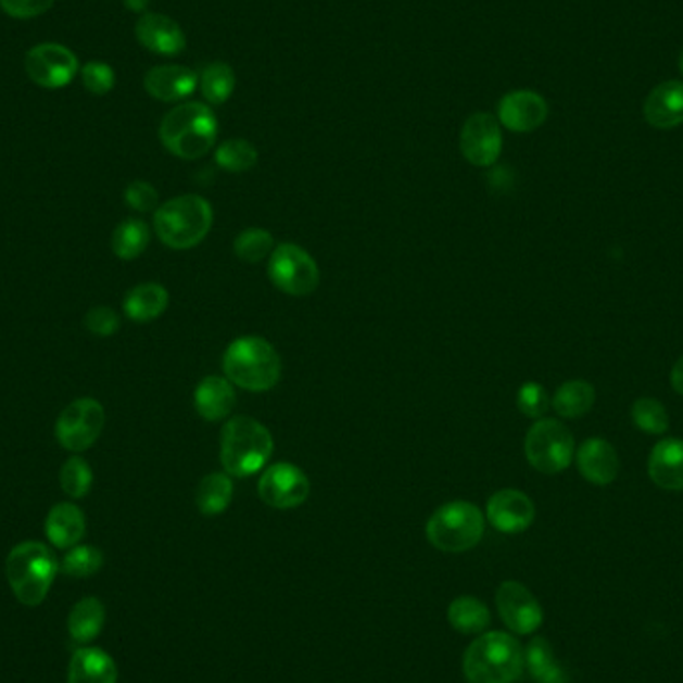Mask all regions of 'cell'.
Masks as SVG:
<instances>
[{"instance_id": "obj_29", "label": "cell", "mask_w": 683, "mask_h": 683, "mask_svg": "<svg viewBox=\"0 0 683 683\" xmlns=\"http://www.w3.org/2000/svg\"><path fill=\"white\" fill-rule=\"evenodd\" d=\"M596 404V388L585 380H570L552 397V408L561 418H582Z\"/></svg>"}, {"instance_id": "obj_40", "label": "cell", "mask_w": 683, "mask_h": 683, "mask_svg": "<svg viewBox=\"0 0 683 683\" xmlns=\"http://www.w3.org/2000/svg\"><path fill=\"white\" fill-rule=\"evenodd\" d=\"M85 326L90 334L106 338L116 334L121 330V316L109 306L90 308L85 316Z\"/></svg>"}, {"instance_id": "obj_23", "label": "cell", "mask_w": 683, "mask_h": 683, "mask_svg": "<svg viewBox=\"0 0 683 683\" xmlns=\"http://www.w3.org/2000/svg\"><path fill=\"white\" fill-rule=\"evenodd\" d=\"M237 404V392L228 378L206 376L194 390V408L208 422L224 420Z\"/></svg>"}, {"instance_id": "obj_39", "label": "cell", "mask_w": 683, "mask_h": 683, "mask_svg": "<svg viewBox=\"0 0 683 683\" xmlns=\"http://www.w3.org/2000/svg\"><path fill=\"white\" fill-rule=\"evenodd\" d=\"M516 404H518V408H520L523 416L540 420L546 414L547 408H549V397H547L546 388L537 384V382H526L518 390Z\"/></svg>"}, {"instance_id": "obj_8", "label": "cell", "mask_w": 683, "mask_h": 683, "mask_svg": "<svg viewBox=\"0 0 683 683\" xmlns=\"http://www.w3.org/2000/svg\"><path fill=\"white\" fill-rule=\"evenodd\" d=\"M573 435L564 423L552 418H540L526 434V458L542 473H559L570 468L573 460Z\"/></svg>"}, {"instance_id": "obj_45", "label": "cell", "mask_w": 683, "mask_h": 683, "mask_svg": "<svg viewBox=\"0 0 683 683\" xmlns=\"http://www.w3.org/2000/svg\"><path fill=\"white\" fill-rule=\"evenodd\" d=\"M680 73H682V76H683V49H682V54H680Z\"/></svg>"}, {"instance_id": "obj_33", "label": "cell", "mask_w": 683, "mask_h": 683, "mask_svg": "<svg viewBox=\"0 0 683 683\" xmlns=\"http://www.w3.org/2000/svg\"><path fill=\"white\" fill-rule=\"evenodd\" d=\"M214 159H216V164L226 173L240 175V173H246V170L256 166L258 150L244 138H232V140H226L216 149Z\"/></svg>"}, {"instance_id": "obj_6", "label": "cell", "mask_w": 683, "mask_h": 683, "mask_svg": "<svg viewBox=\"0 0 683 683\" xmlns=\"http://www.w3.org/2000/svg\"><path fill=\"white\" fill-rule=\"evenodd\" d=\"M214 212L211 202L199 194L176 197L154 212V230L173 250H190L199 246L211 232Z\"/></svg>"}, {"instance_id": "obj_42", "label": "cell", "mask_w": 683, "mask_h": 683, "mask_svg": "<svg viewBox=\"0 0 683 683\" xmlns=\"http://www.w3.org/2000/svg\"><path fill=\"white\" fill-rule=\"evenodd\" d=\"M54 0H0V9L13 18L28 21L49 13Z\"/></svg>"}, {"instance_id": "obj_5", "label": "cell", "mask_w": 683, "mask_h": 683, "mask_svg": "<svg viewBox=\"0 0 683 683\" xmlns=\"http://www.w3.org/2000/svg\"><path fill=\"white\" fill-rule=\"evenodd\" d=\"M59 573V559L42 542H23L7 558V580L14 597L28 608H37L49 596Z\"/></svg>"}, {"instance_id": "obj_10", "label": "cell", "mask_w": 683, "mask_h": 683, "mask_svg": "<svg viewBox=\"0 0 683 683\" xmlns=\"http://www.w3.org/2000/svg\"><path fill=\"white\" fill-rule=\"evenodd\" d=\"M274 287L290 296H308L320 284V268L299 244L284 242L274 249L268 262Z\"/></svg>"}, {"instance_id": "obj_9", "label": "cell", "mask_w": 683, "mask_h": 683, "mask_svg": "<svg viewBox=\"0 0 683 683\" xmlns=\"http://www.w3.org/2000/svg\"><path fill=\"white\" fill-rule=\"evenodd\" d=\"M106 422V414L94 397H78L56 418V442L71 454H83L94 446Z\"/></svg>"}, {"instance_id": "obj_34", "label": "cell", "mask_w": 683, "mask_h": 683, "mask_svg": "<svg viewBox=\"0 0 683 683\" xmlns=\"http://www.w3.org/2000/svg\"><path fill=\"white\" fill-rule=\"evenodd\" d=\"M632 420L646 434L661 435L670 428V416L663 404L654 397H640L632 406Z\"/></svg>"}, {"instance_id": "obj_20", "label": "cell", "mask_w": 683, "mask_h": 683, "mask_svg": "<svg viewBox=\"0 0 683 683\" xmlns=\"http://www.w3.org/2000/svg\"><path fill=\"white\" fill-rule=\"evenodd\" d=\"M649 480L661 490H683V440L663 438L649 452L647 460Z\"/></svg>"}, {"instance_id": "obj_14", "label": "cell", "mask_w": 683, "mask_h": 683, "mask_svg": "<svg viewBox=\"0 0 683 683\" xmlns=\"http://www.w3.org/2000/svg\"><path fill=\"white\" fill-rule=\"evenodd\" d=\"M504 147L502 128L496 116L488 112H476L461 126L460 150L464 159L478 166H494Z\"/></svg>"}, {"instance_id": "obj_1", "label": "cell", "mask_w": 683, "mask_h": 683, "mask_svg": "<svg viewBox=\"0 0 683 683\" xmlns=\"http://www.w3.org/2000/svg\"><path fill=\"white\" fill-rule=\"evenodd\" d=\"M526 670L523 647L506 632H485L464 652L461 671L468 683H514Z\"/></svg>"}, {"instance_id": "obj_43", "label": "cell", "mask_w": 683, "mask_h": 683, "mask_svg": "<svg viewBox=\"0 0 683 683\" xmlns=\"http://www.w3.org/2000/svg\"><path fill=\"white\" fill-rule=\"evenodd\" d=\"M670 382L671 388H673L680 396H683V356L680 361L673 364V368H671L670 374Z\"/></svg>"}, {"instance_id": "obj_37", "label": "cell", "mask_w": 683, "mask_h": 683, "mask_svg": "<svg viewBox=\"0 0 683 683\" xmlns=\"http://www.w3.org/2000/svg\"><path fill=\"white\" fill-rule=\"evenodd\" d=\"M104 556L99 547L75 546L63 558V570L71 578H90L100 572Z\"/></svg>"}, {"instance_id": "obj_26", "label": "cell", "mask_w": 683, "mask_h": 683, "mask_svg": "<svg viewBox=\"0 0 683 683\" xmlns=\"http://www.w3.org/2000/svg\"><path fill=\"white\" fill-rule=\"evenodd\" d=\"M106 620V609L99 597H85L68 616V634L78 644H90L99 637Z\"/></svg>"}, {"instance_id": "obj_41", "label": "cell", "mask_w": 683, "mask_h": 683, "mask_svg": "<svg viewBox=\"0 0 683 683\" xmlns=\"http://www.w3.org/2000/svg\"><path fill=\"white\" fill-rule=\"evenodd\" d=\"M125 202L132 211L152 212L159 206V192L149 182L135 180L126 187Z\"/></svg>"}, {"instance_id": "obj_2", "label": "cell", "mask_w": 683, "mask_h": 683, "mask_svg": "<svg viewBox=\"0 0 683 683\" xmlns=\"http://www.w3.org/2000/svg\"><path fill=\"white\" fill-rule=\"evenodd\" d=\"M159 137L164 149L182 161L211 152L218 137V121L204 102H182L162 118Z\"/></svg>"}, {"instance_id": "obj_3", "label": "cell", "mask_w": 683, "mask_h": 683, "mask_svg": "<svg viewBox=\"0 0 683 683\" xmlns=\"http://www.w3.org/2000/svg\"><path fill=\"white\" fill-rule=\"evenodd\" d=\"M223 368L226 378L238 388L268 392L280 380L282 362L268 340L261 336H242L224 352Z\"/></svg>"}, {"instance_id": "obj_17", "label": "cell", "mask_w": 683, "mask_h": 683, "mask_svg": "<svg viewBox=\"0 0 683 683\" xmlns=\"http://www.w3.org/2000/svg\"><path fill=\"white\" fill-rule=\"evenodd\" d=\"M135 33L144 49L161 56H176L187 49V37L182 28L164 14H142L137 21Z\"/></svg>"}, {"instance_id": "obj_35", "label": "cell", "mask_w": 683, "mask_h": 683, "mask_svg": "<svg viewBox=\"0 0 683 683\" xmlns=\"http://www.w3.org/2000/svg\"><path fill=\"white\" fill-rule=\"evenodd\" d=\"M92 468L85 458H80L78 454L71 456L68 460L64 461L63 468H61V488H63L64 494L73 499H80V497L87 496L92 488Z\"/></svg>"}, {"instance_id": "obj_32", "label": "cell", "mask_w": 683, "mask_h": 683, "mask_svg": "<svg viewBox=\"0 0 683 683\" xmlns=\"http://www.w3.org/2000/svg\"><path fill=\"white\" fill-rule=\"evenodd\" d=\"M237 87V75L226 63H211L199 76V88L208 104H224L232 97Z\"/></svg>"}, {"instance_id": "obj_19", "label": "cell", "mask_w": 683, "mask_h": 683, "mask_svg": "<svg viewBox=\"0 0 683 683\" xmlns=\"http://www.w3.org/2000/svg\"><path fill=\"white\" fill-rule=\"evenodd\" d=\"M578 470L590 484L609 485L620 473V456L604 438H590L576 454Z\"/></svg>"}, {"instance_id": "obj_12", "label": "cell", "mask_w": 683, "mask_h": 683, "mask_svg": "<svg viewBox=\"0 0 683 683\" xmlns=\"http://www.w3.org/2000/svg\"><path fill=\"white\" fill-rule=\"evenodd\" d=\"M258 496L270 508H299L311 496V480L299 466L278 461L262 473Z\"/></svg>"}, {"instance_id": "obj_27", "label": "cell", "mask_w": 683, "mask_h": 683, "mask_svg": "<svg viewBox=\"0 0 683 683\" xmlns=\"http://www.w3.org/2000/svg\"><path fill=\"white\" fill-rule=\"evenodd\" d=\"M490 618H492L490 609L485 608L484 602H480L478 597H456L447 606L450 625L464 635L484 634L485 628L490 625Z\"/></svg>"}, {"instance_id": "obj_31", "label": "cell", "mask_w": 683, "mask_h": 683, "mask_svg": "<svg viewBox=\"0 0 683 683\" xmlns=\"http://www.w3.org/2000/svg\"><path fill=\"white\" fill-rule=\"evenodd\" d=\"M149 224L140 218H126L125 223L114 228L111 238L112 252L121 261H135L144 250L149 249Z\"/></svg>"}, {"instance_id": "obj_25", "label": "cell", "mask_w": 683, "mask_h": 683, "mask_svg": "<svg viewBox=\"0 0 683 683\" xmlns=\"http://www.w3.org/2000/svg\"><path fill=\"white\" fill-rule=\"evenodd\" d=\"M168 302H170V296L166 288L156 282H144L126 294L123 308L130 320L150 322L164 314V311L168 308Z\"/></svg>"}, {"instance_id": "obj_22", "label": "cell", "mask_w": 683, "mask_h": 683, "mask_svg": "<svg viewBox=\"0 0 683 683\" xmlns=\"http://www.w3.org/2000/svg\"><path fill=\"white\" fill-rule=\"evenodd\" d=\"M45 532L50 544L59 549L78 546V542L87 532L85 511L71 502H61L52 506L45 522Z\"/></svg>"}, {"instance_id": "obj_44", "label": "cell", "mask_w": 683, "mask_h": 683, "mask_svg": "<svg viewBox=\"0 0 683 683\" xmlns=\"http://www.w3.org/2000/svg\"><path fill=\"white\" fill-rule=\"evenodd\" d=\"M126 9L132 13H147L150 0H125Z\"/></svg>"}, {"instance_id": "obj_11", "label": "cell", "mask_w": 683, "mask_h": 683, "mask_svg": "<svg viewBox=\"0 0 683 683\" xmlns=\"http://www.w3.org/2000/svg\"><path fill=\"white\" fill-rule=\"evenodd\" d=\"M25 71L35 85L54 90L68 87L75 80L78 59L63 45L45 42L26 52Z\"/></svg>"}, {"instance_id": "obj_7", "label": "cell", "mask_w": 683, "mask_h": 683, "mask_svg": "<svg viewBox=\"0 0 683 683\" xmlns=\"http://www.w3.org/2000/svg\"><path fill=\"white\" fill-rule=\"evenodd\" d=\"M484 530L482 509L464 499L447 502L435 509L426 523L428 542L447 554H461L478 546L484 537Z\"/></svg>"}, {"instance_id": "obj_15", "label": "cell", "mask_w": 683, "mask_h": 683, "mask_svg": "<svg viewBox=\"0 0 683 683\" xmlns=\"http://www.w3.org/2000/svg\"><path fill=\"white\" fill-rule=\"evenodd\" d=\"M547 102L534 90H511L497 104V123L511 132H534L547 121Z\"/></svg>"}, {"instance_id": "obj_18", "label": "cell", "mask_w": 683, "mask_h": 683, "mask_svg": "<svg viewBox=\"0 0 683 683\" xmlns=\"http://www.w3.org/2000/svg\"><path fill=\"white\" fill-rule=\"evenodd\" d=\"M199 75L182 64H161L144 76V90L161 102H180L194 94Z\"/></svg>"}, {"instance_id": "obj_16", "label": "cell", "mask_w": 683, "mask_h": 683, "mask_svg": "<svg viewBox=\"0 0 683 683\" xmlns=\"http://www.w3.org/2000/svg\"><path fill=\"white\" fill-rule=\"evenodd\" d=\"M485 518L502 534H520L534 523V502L520 490H499L488 499Z\"/></svg>"}, {"instance_id": "obj_24", "label": "cell", "mask_w": 683, "mask_h": 683, "mask_svg": "<svg viewBox=\"0 0 683 683\" xmlns=\"http://www.w3.org/2000/svg\"><path fill=\"white\" fill-rule=\"evenodd\" d=\"M116 663L100 647H83L71 659L68 683H116Z\"/></svg>"}, {"instance_id": "obj_28", "label": "cell", "mask_w": 683, "mask_h": 683, "mask_svg": "<svg viewBox=\"0 0 683 683\" xmlns=\"http://www.w3.org/2000/svg\"><path fill=\"white\" fill-rule=\"evenodd\" d=\"M526 670L537 683H568V675L544 637H534L523 649Z\"/></svg>"}, {"instance_id": "obj_13", "label": "cell", "mask_w": 683, "mask_h": 683, "mask_svg": "<svg viewBox=\"0 0 683 683\" xmlns=\"http://www.w3.org/2000/svg\"><path fill=\"white\" fill-rule=\"evenodd\" d=\"M497 614L514 634L532 635L544 621V609L520 582H504L496 592Z\"/></svg>"}, {"instance_id": "obj_38", "label": "cell", "mask_w": 683, "mask_h": 683, "mask_svg": "<svg viewBox=\"0 0 683 683\" xmlns=\"http://www.w3.org/2000/svg\"><path fill=\"white\" fill-rule=\"evenodd\" d=\"M80 78H83V85L88 92L94 97L109 94L116 83V75H114L111 64L100 63V61L85 64L80 68Z\"/></svg>"}, {"instance_id": "obj_36", "label": "cell", "mask_w": 683, "mask_h": 683, "mask_svg": "<svg viewBox=\"0 0 683 683\" xmlns=\"http://www.w3.org/2000/svg\"><path fill=\"white\" fill-rule=\"evenodd\" d=\"M238 258L249 264H258L274 252V237L264 228H246L235 240Z\"/></svg>"}, {"instance_id": "obj_4", "label": "cell", "mask_w": 683, "mask_h": 683, "mask_svg": "<svg viewBox=\"0 0 683 683\" xmlns=\"http://www.w3.org/2000/svg\"><path fill=\"white\" fill-rule=\"evenodd\" d=\"M274 440L270 430L249 416H235L220 432V461L228 476L246 478L261 472L270 460Z\"/></svg>"}, {"instance_id": "obj_21", "label": "cell", "mask_w": 683, "mask_h": 683, "mask_svg": "<svg viewBox=\"0 0 683 683\" xmlns=\"http://www.w3.org/2000/svg\"><path fill=\"white\" fill-rule=\"evenodd\" d=\"M644 116H646L647 125L659 130H670V128L683 125L682 80H668L654 88L647 94Z\"/></svg>"}, {"instance_id": "obj_30", "label": "cell", "mask_w": 683, "mask_h": 683, "mask_svg": "<svg viewBox=\"0 0 683 683\" xmlns=\"http://www.w3.org/2000/svg\"><path fill=\"white\" fill-rule=\"evenodd\" d=\"M235 496V484L228 473L214 472L200 480L197 506L204 516H218L226 511Z\"/></svg>"}]
</instances>
